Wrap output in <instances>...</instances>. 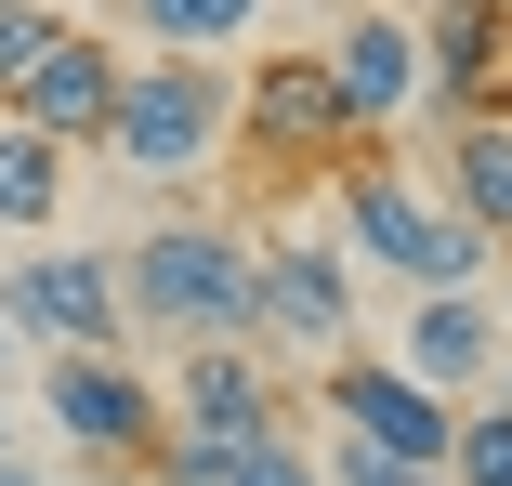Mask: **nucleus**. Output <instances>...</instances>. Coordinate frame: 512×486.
I'll list each match as a JSON object with an SVG mask.
<instances>
[{
    "mask_svg": "<svg viewBox=\"0 0 512 486\" xmlns=\"http://www.w3.org/2000/svg\"><path fill=\"white\" fill-rule=\"evenodd\" d=\"M250 276H263V237L237 224H145L119 250V316L158 342H250Z\"/></svg>",
    "mask_w": 512,
    "mask_h": 486,
    "instance_id": "1",
    "label": "nucleus"
},
{
    "mask_svg": "<svg viewBox=\"0 0 512 486\" xmlns=\"http://www.w3.org/2000/svg\"><path fill=\"white\" fill-rule=\"evenodd\" d=\"M237 145V79L224 53H158V66H119V106H106V158L145 171V184H184Z\"/></svg>",
    "mask_w": 512,
    "mask_h": 486,
    "instance_id": "2",
    "label": "nucleus"
},
{
    "mask_svg": "<svg viewBox=\"0 0 512 486\" xmlns=\"http://www.w3.org/2000/svg\"><path fill=\"white\" fill-rule=\"evenodd\" d=\"M342 263H381V276H407V289H486L499 250H486L460 211H434L394 158L355 145V171H342Z\"/></svg>",
    "mask_w": 512,
    "mask_h": 486,
    "instance_id": "3",
    "label": "nucleus"
},
{
    "mask_svg": "<svg viewBox=\"0 0 512 486\" xmlns=\"http://www.w3.org/2000/svg\"><path fill=\"white\" fill-rule=\"evenodd\" d=\"M40 421H53V447L79 460V473H145V447H158V381L132 368V355H53V381H40Z\"/></svg>",
    "mask_w": 512,
    "mask_h": 486,
    "instance_id": "4",
    "label": "nucleus"
},
{
    "mask_svg": "<svg viewBox=\"0 0 512 486\" xmlns=\"http://www.w3.org/2000/svg\"><path fill=\"white\" fill-rule=\"evenodd\" d=\"M0 329H40L53 355H119L132 342L119 263L106 250H66V237H27V263H0Z\"/></svg>",
    "mask_w": 512,
    "mask_h": 486,
    "instance_id": "5",
    "label": "nucleus"
},
{
    "mask_svg": "<svg viewBox=\"0 0 512 486\" xmlns=\"http://www.w3.org/2000/svg\"><path fill=\"white\" fill-rule=\"evenodd\" d=\"M316 408L342 421V434H368L381 460H407V473H447V434H460V395H434V381H407L394 355H316Z\"/></svg>",
    "mask_w": 512,
    "mask_h": 486,
    "instance_id": "6",
    "label": "nucleus"
},
{
    "mask_svg": "<svg viewBox=\"0 0 512 486\" xmlns=\"http://www.w3.org/2000/svg\"><path fill=\"white\" fill-rule=\"evenodd\" d=\"M250 342H276V355H342V342H355V263H342L329 237H263Z\"/></svg>",
    "mask_w": 512,
    "mask_h": 486,
    "instance_id": "7",
    "label": "nucleus"
},
{
    "mask_svg": "<svg viewBox=\"0 0 512 486\" xmlns=\"http://www.w3.org/2000/svg\"><path fill=\"white\" fill-rule=\"evenodd\" d=\"M316 66H329V92H342V132H355V145H394L407 119H421V27L381 14V0H355L342 40H329Z\"/></svg>",
    "mask_w": 512,
    "mask_h": 486,
    "instance_id": "8",
    "label": "nucleus"
},
{
    "mask_svg": "<svg viewBox=\"0 0 512 486\" xmlns=\"http://www.w3.org/2000/svg\"><path fill=\"white\" fill-rule=\"evenodd\" d=\"M421 106L434 119H512V0H434L421 14Z\"/></svg>",
    "mask_w": 512,
    "mask_h": 486,
    "instance_id": "9",
    "label": "nucleus"
},
{
    "mask_svg": "<svg viewBox=\"0 0 512 486\" xmlns=\"http://www.w3.org/2000/svg\"><path fill=\"white\" fill-rule=\"evenodd\" d=\"M237 145H250V158H276V171L355 158V132H342V92H329V66H316V53H276V66H250V79H237Z\"/></svg>",
    "mask_w": 512,
    "mask_h": 486,
    "instance_id": "10",
    "label": "nucleus"
},
{
    "mask_svg": "<svg viewBox=\"0 0 512 486\" xmlns=\"http://www.w3.org/2000/svg\"><path fill=\"white\" fill-rule=\"evenodd\" d=\"M512 355L486 289H407V329H394V368L434 381V395H486V368Z\"/></svg>",
    "mask_w": 512,
    "mask_h": 486,
    "instance_id": "11",
    "label": "nucleus"
},
{
    "mask_svg": "<svg viewBox=\"0 0 512 486\" xmlns=\"http://www.w3.org/2000/svg\"><path fill=\"white\" fill-rule=\"evenodd\" d=\"M106 106H119V40H92V27H66L14 92H0V119H27L53 145H106Z\"/></svg>",
    "mask_w": 512,
    "mask_h": 486,
    "instance_id": "12",
    "label": "nucleus"
},
{
    "mask_svg": "<svg viewBox=\"0 0 512 486\" xmlns=\"http://www.w3.org/2000/svg\"><path fill=\"white\" fill-rule=\"evenodd\" d=\"M184 434H289L276 421V381H263V342H184V381H171V395H158Z\"/></svg>",
    "mask_w": 512,
    "mask_h": 486,
    "instance_id": "13",
    "label": "nucleus"
},
{
    "mask_svg": "<svg viewBox=\"0 0 512 486\" xmlns=\"http://www.w3.org/2000/svg\"><path fill=\"white\" fill-rule=\"evenodd\" d=\"M447 211L512 250V119H447Z\"/></svg>",
    "mask_w": 512,
    "mask_h": 486,
    "instance_id": "14",
    "label": "nucleus"
},
{
    "mask_svg": "<svg viewBox=\"0 0 512 486\" xmlns=\"http://www.w3.org/2000/svg\"><path fill=\"white\" fill-rule=\"evenodd\" d=\"M53 211H66V145L0 119V237H53Z\"/></svg>",
    "mask_w": 512,
    "mask_h": 486,
    "instance_id": "15",
    "label": "nucleus"
},
{
    "mask_svg": "<svg viewBox=\"0 0 512 486\" xmlns=\"http://www.w3.org/2000/svg\"><path fill=\"white\" fill-rule=\"evenodd\" d=\"M132 27H145L158 53H237V40L263 27V0H132Z\"/></svg>",
    "mask_w": 512,
    "mask_h": 486,
    "instance_id": "16",
    "label": "nucleus"
},
{
    "mask_svg": "<svg viewBox=\"0 0 512 486\" xmlns=\"http://www.w3.org/2000/svg\"><path fill=\"white\" fill-rule=\"evenodd\" d=\"M447 486H512V395L460 408V434H447Z\"/></svg>",
    "mask_w": 512,
    "mask_h": 486,
    "instance_id": "17",
    "label": "nucleus"
},
{
    "mask_svg": "<svg viewBox=\"0 0 512 486\" xmlns=\"http://www.w3.org/2000/svg\"><path fill=\"white\" fill-rule=\"evenodd\" d=\"M53 40H66V0H0V92H14Z\"/></svg>",
    "mask_w": 512,
    "mask_h": 486,
    "instance_id": "18",
    "label": "nucleus"
},
{
    "mask_svg": "<svg viewBox=\"0 0 512 486\" xmlns=\"http://www.w3.org/2000/svg\"><path fill=\"white\" fill-rule=\"evenodd\" d=\"M224 486H316V447H302V434H263V447H250Z\"/></svg>",
    "mask_w": 512,
    "mask_h": 486,
    "instance_id": "19",
    "label": "nucleus"
},
{
    "mask_svg": "<svg viewBox=\"0 0 512 486\" xmlns=\"http://www.w3.org/2000/svg\"><path fill=\"white\" fill-rule=\"evenodd\" d=\"M0 486H53V473H40V460H14V447H0Z\"/></svg>",
    "mask_w": 512,
    "mask_h": 486,
    "instance_id": "20",
    "label": "nucleus"
},
{
    "mask_svg": "<svg viewBox=\"0 0 512 486\" xmlns=\"http://www.w3.org/2000/svg\"><path fill=\"white\" fill-rule=\"evenodd\" d=\"M0 368H14V329H0Z\"/></svg>",
    "mask_w": 512,
    "mask_h": 486,
    "instance_id": "21",
    "label": "nucleus"
},
{
    "mask_svg": "<svg viewBox=\"0 0 512 486\" xmlns=\"http://www.w3.org/2000/svg\"><path fill=\"white\" fill-rule=\"evenodd\" d=\"M0 447H14V408H0Z\"/></svg>",
    "mask_w": 512,
    "mask_h": 486,
    "instance_id": "22",
    "label": "nucleus"
},
{
    "mask_svg": "<svg viewBox=\"0 0 512 486\" xmlns=\"http://www.w3.org/2000/svg\"><path fill=\"white\" fill-rule=\"evenodd\" d=\"M407 486H447V473H407Z\"/></svg>",
    "mask_w": 512,
    "mask_h": 486,
    "instance_id": "23",
    "label": "nucleus"
},
{
    "mask_svg": "<svg viewBox=\"0 0 512 486\" xmlns=\"http://www.w3.org/2000/svg\"><path fill=\"white\" fill-rule=\"evenodd\" d=\"M53 486H92V473H53Z\"/></svg>",
    "mask_w": 512,
    "mask_h": 486,
    "instance_id": "24",
    "label": "nucleus"
},
{
    "mask_svg": "<svg viewBox=\"0 0 512 486\" xmlns=\"http://www.w3.org/2000/svg\"><path fill=\"white\" fill-rule=\"evenodd\" d=\"M499 329H512V303H499Z\"/></svg>",
    "mask_w": 512,
    "mask_h": 486,
    "instance_id": "25",
    "label": "nucleus"
}]
</instances>
